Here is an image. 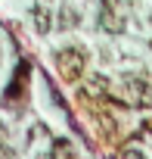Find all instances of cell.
Masks as SVG:
<instances>
[{"instance_id":"obj_1","label":"cell","mask_w":152,"mask_h":159,"mask_svg":"<svg viewBox=\"0 0 152 159\" xmlns=\"http://www.w3.org/2000/svg\"><path fill=\"white\" fill-rule=\"evenodd\" d=\"M56 69L65 81H78L87 69V50L84 47H65L56 53Z\"/></svg>"},{"instance_id":"obj_7","label":"cell","mask_w":152,"mask_h":159,"mask_svg":"<svg viewBox=\"0 0 152 159\" xmlns=\"http://www.w3.org/2000/svg\"><path fill=\"white\" fill-rule=\"evenodd\" d=\"M121 159H146V156H143L140 150H124V156H121Z\"/></svg>"},{"instance_id":"obj_8","label":"cell","mask_w":152,"mask_h":159,"mask_svg":"<svg viewBox=\"0 0 152 159\" xmlns=\"http://www.w3.org/2000/svg\"><path fill=\"white\" fill-rule=\"evenodd\" d=\"M3 137H6V125H3V122H0V140H3Z\"/></svg>"},{"instance_id":"obj_6","label":"cell","mask_w":152,"mask_h":159,"mask_svg":"<svg viewBox=\"0 0 152 159\" xmlns=\"http://www.w3.org/2000/svg\"><path fill=\"white\" fill-rule=\"evenodd\" d=\"M78 19H81V16H78V10H71V7H68V10H62V25H78Z\"/></svg>"},{"instance_id":"obj_3","label":"cell","mask_w":152,"mask_h":159,"mask_svg":"<svg viewBox=\"0 0 152 159\" xmlns=\"http://www.w3.org/2000/svg\"><path fill=\"white\" fill-rule=\"evenodd\" d=\"M99 22H103L106 31H121V28H124V13H121V3H118V0H103Z\"/></svg>"},{"instance_id":"obj_4","label":"cell","mask_w":152,"mask_h":159,"mask_svg":"<svg viewBox=\"0 0 152 159\" xmlns=\"http://www.w3.org/2000/svg\"><path fill=\"white\" fill-rule=\"evenodd\" d=\"M106 91H109V81H106V78H103V75H93V78H90V84H87V91H84V94H90V97H103Z\"/></svg>"},{"instance_id":"obj_2","label":"cell","mask_w":152,"mask_h":159,"mask_svg":"<svg viewBox=\"0 0 152 159\" xmlns=\"http://www.w3.org/2000/svg\"><path fill=\"white\" fill-rule=\"evenodd\" d=\"M121 91L130 103L137 106H152V84L146 81V78H137V75H124L121 81Z\"/></svg>"},{"instance_id":"obj_5","label":"cell","mask_w":152,"mask_h":159,"mask_svg":"<svg viewBox=\"0 0 152 159\" xmlns=\"http://www.w3.org/2000/svg\"><path fill=\"white\" fill-rule=\"evenodd\" d=\"M31 19H34V31H37V34H47V31H50V13H47V10H34Z\"/></svg>"}]
</instances>
